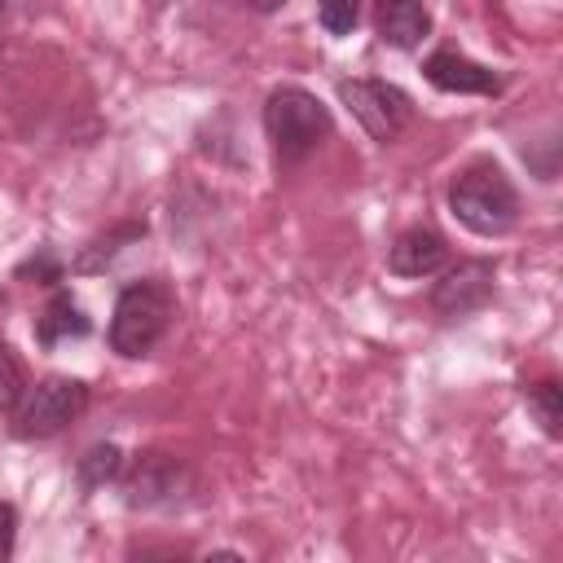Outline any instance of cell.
<instances>
[{"label": "cell", "mask_w": 563, "mask_h": 563, "mask_svg": "<svg viewBox=\"0 0 563 563\" xmlns=\"http://www.w3.org/2000/svg\"><path fill=\"white\" fill-rule=\"evenodd\" d=\"M141 233H145V224H123L114 238H106V242H92V246L79 255V264H75V268H79V273H97V268H101V255L110 260V255L119 251V242H123V238H141Z\"/></svg>", "instance_id": "17"}, {"label": "cell", "mask_w": 563, "mask_h": 563, "mask_svg": "<svg viewBox=\"0 0 563 563\" xmlns=\"http://www.w3.org/2000/svg\"><path fill=\"white\" fill-rule=\"evenodd\" d=\"M123 475V449L119 444H92L79 462H75V479H79V488L84 493H97V488H106V484H114Z\"/></svg>", "instance_id": "12"}, {"label": "cell", "mask_w": 563, "mask_h": 563, "mask_svg": "<svg viewBox=\"0 0 563 563\" xmlns=\"http://www.w3.org/2000/svg\"><path fill=\"white\" fill-rule=\"evenodd\" d=\"M18 545V510L13 501H0V559H9Z\"/></svg>", "instance_id": "18"}, {"label": "cell", "mask_w": 563, "mask_h": 563, "mask_svg": "<svg viewBox=\"0 0 563 563\" xmlns=\"http://www.w3.org/2000/svg\"><path fill=\"white\" fill-rule=\"evenodd\" d=\"M493 277H497L493 260H457L431 286V308L440 317H471L493 299Z\"/></svg>", "instance_id": "7"}, {"label": "cell", "mask_w": 563, "mask_h": 563, "mask_svg": "<svg viewBox=\"0 0 563 563\" xmlns=\"http://www.w3.org/2000/svg\"><path fill=\"white\" fill-rule=\"evenodd\" d=\"M22 391H26V369L13 356V347L0 343V413H13L18 400H22Z\"/></svg>", "instance_id": "15"}, {"label": "cell", "mask_w": 563, "mask_h": 563, "mask_svg": "<svg viewBox=\"0 0 563 563\" xmlns=\"http://www.w3.org/2000/svg\"><path fill=\"white\" fill-rule=\"evenodd\" d=\"M62 273H66V268H62V260H57L48 246H40L31 260H22V264H18V277H22V282H31V277H35L40 286H57V282H62Z\"/></svg>", "instance_id": "16"}, {"label": "cell", "mask_w": 563, "mask_h": 563, "mask_svg": "<svg viewBox=\"0 0 563 563\" xmlns=\"http://www.w3.org/2000/svg\"><path fill=\"white\" fill-rule=\"evenodd\" d=\"M88 330H92V321L84 317V308L75 303L70 290H57V295L44 303V312L35 317V339H40V347H57V343H66V339H84Z\"/></svg>", "instance_id": "11"}, {"label": "cell", "mask_w": 563, "mask_h": 563, "mask_svg": "<svg viewBox=\"0 0 563 563\" xmlns=\"http://www.w3.org/2000/svg\"><path fill=\"white\" fill-rule=\"evenodd\" d=\"M246 4H251L255 13H277V9L286 4V0H246Z\"/></svg>", "instance_id": "19"}, {"label": "cell", "mask_w": 563, "mask_h": 563, "mask_svg": "<svg viewBox=\"0 0 563 563\" xmlns=\"http://www.w3.org/2000/svg\"><path fill=\"white\" fill-rule=\"evenodd\" d=\"M119 479H123V501L132 510H172V506L189 501V493H194L189 466L163 449L136 453Z\"/></svg>", "instance_id": "5"}, {"label": "cell", "mask_w": 563, "mask_h": 563, "mask_svg": "<svg viewBox=\"0 0 563 563\" xmlns=\"http://www.w3.org/2000/svg\"><path fill=\"white\" fill-rule=\"evenodd\" d=\"M444 260H449V242L431 224H413L387 246V268L396 277H431L444 268Z\"/></svg>", "instance_id": "9"}, {"label": "cell", "mask_w": 563, "mask_h": 563, "mask_svg": "<svg viewBox=\"0 0 563 563\" xmlns=\"http://www.w3.org/2000/svg\"><path fill=\"white\" fill-rule=\"evenodd\" d=\"M339 101L383 145L396 141L413 123V97L387 79H339Z\"/></svg>", "instance_id": "6"}, {"label": "cell", "mask_w": 563, "mask_h": 563, "mask_svg": "<svg viewBox=\"0 0 563 563\" xmlns=\"http://www.w3.org/2000/svg\"><path fill=\"white\" fill-rule=\"evenodd\" d=\"M422 75L431 88L440 92H457V97H497L501 92V75L484 62H471L453 48H440L422 62Z\"/></svg>", "instance_id": "8"}, {"label": "cell", "mask_w": 563, "mask_h": 563, "mask_svg": "<svg viewBox=\"0 0 563 563\" xmlns=\"http://www.w3.org/2000/svg\"><path fill=\"white\" fill-rule=\"evenodd\" d=\"M317 22L325 35H352L361 22V0H317Z\"/></svg>", "instance_id": "14"}, {"label": "cell", "mask_w": 563, "mask_h": 563, "mask_svg": "<svg viewBox=\"0 0 563 563\" xmlns=\"http://www.w3.org/2000/svg\"><path fill=\"white\" fill-rule=\"evenodd\" d=\"M523 400H528V409L537 413L541 431L554 440V435H559V422H563V387H559L554 378H541V383L523 387Z\"/></svg>", "instance_id": "13"}, {"label": "cell", "mask_w": 563, "mask_h": 563, "mask_svg": "<svg viewBox=\"0 0 563 563\" xmlns=\"http://www.w3.org/2000/svg\"><path fill=\"white\" fill-rule=\"evenodd\" d=\"M374 31L383 44L409 53L431 35L427 0H374Z\"/></svg>", "instance_id": "10"}, {"label": "cell", "mask_w": 563, "mask_h": 563, "mask_svg": "<svg viewBox=\"0 0 563 563\" xmlns=\"http://www.w3.org/2000/svg\"><path fill=\"white\" fill-rule=\"evenodd\" d=\"M330 132H334V114L317 92L299 84H282L264 97V136L282 167L303 163Z\"/></svg>", "instance_id": "1"}, {"label": "cell", "mask_w": 563, "mask_h": 563, "mask_svg": "<svg viewBox=\"0 0 563 563\" xmlns=\"http://www.w3.org/2000/svg\"><path fill=\"white\" fill-rule=\"evenodd\" d=\"M176 312V299L167 290V282L158 277H141L128 282L114 299V317H110V352L119 356H150L158 347V339L167 334Z\"/></svg>", "instance_id": "3"}, {"label": "cell", "mask_w": 563, "mask_h": 563, "mask_svg": "<svg viewBox=\"0 0 563 563\" xmlns=\"http://www.w3.org/2000/svg\"><path fill=\"white\" fill-rule=\"evenodd\" d=\"M9 4H13V0H0V13H4V9H9Z\"/></svg>", "instance_id": "20"}, {"label": "cell", "mask_w": 563, "mask_h": 563, "mask_svg": "<svg viewBox=\"0 0 563 563\" xmlns=\"http://www.w3.org/2000/svg\"><path fill=\"white\" fill-rule=\"evenodd\" d=\"M449 211L475 233V238H501L519 224V189L510 185V176L479 158L466 172L453 176L449 185Z\"/></svg>", "instance_id": "2"}, {"label": "cell", "mask_w": 563, "mask_h": 563, "mask_svg": "<svg viewBox=\"0 0 563 563\" xmlns=\"http://www.w3.org/2000/svg\"><path fill=\"white\" fill-rule=\"evenodd\" d=\"M84 409H88V383L70 378V374H48L22 391V400L13 409V435L18 440H48V435L66 431Z\"/></svg>", "instance_id": "4"}]
</instances>
